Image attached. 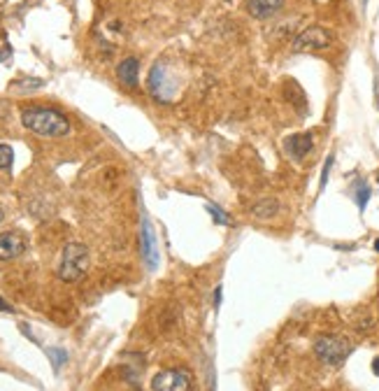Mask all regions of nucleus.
I'll return each mask as SVG.
<instances>
[{"mask_svg":"<svg viewBox=\"0 0 379 391\" xmlns=\"http://www.w3.org/2000/svg\"><path fill=\"white\" fill-rule=\"evenodd\" d=\"M21 123L23 128L45 135V138H63L70 133V119L54 108H38V105L23 108Z\"/></svg>","mask_w":379,"mask_h":391,"instance_id":"f257e3e1","label":"nucleus"},{"mask_svg":"<svg viewBox=\"0 0 379 391\" xmlns=\"http://www.w3.org/2000/svg\"><path fill=\"white\" fill-rule=\"evenodd\" d=\"M88 270V250L82 242H68L58 261V277L63 282H77Z\"/></svg>","mask_w":379,"mask_h":391,"instance_id":"f03ea898","label":"nucleus"},{"mask_svg":"<svg viewBox=\"0 0 379 391\" xmlns=\"http://www.w3.org/2000/svg\"><path fill=\"white\" fill-rule=\"evenodd\" d=\"M315 354L326 366H342L352 354V345L340 335H319L315 340Z\"/></svg>","mask_w":379,"mask_h":391,"instance_id":"7ed1b4c3","label":"nucleus"},{"mask_svg":"<svg viewBox=\"0 0 379 391\" xmlns=\"http://www.w3.org/2000/svg\"><path fill=\"white\" fill-rule=\"evenodd\" d=\"M154 391H191L193 389V372L186 368H168L161 370L151 380Z\"/></svg>","mask_w":379,"mask_h":391,"instance_id":"20e7f679","label":"nucleus"},{"mask_svg":"<svg viewBox=\"0 0 379 391\" xmlns=\"http://www.w3.org/2000/svg\"><path fill=\"white\" fill-rule=\"evenodd\" d=\"M333 38L323 26H310L303 33L295 35L293 40V51H317V49H328Z\"/></svg>","mask_w":379,"mask_h":391,"instance_id":"39448f33","label":"nucleus"},{"mask_svg":"<svg viewBox=\"0 0 379 391\" xmlns=\"http://www.w3.org/2000/svg\"><path fill=\"white\" fill-rule=\"evenodd\" d=\"M149 91H151V96L156 100H161V103H170V100L175 98L177 86L173 84V80H170V75H168V68H165L163 63H156L151 68Z\"/></svg>","mask_w":379,"mask_h":391,"instance_id":"423d86ee","label":"nucleus"},{"mask_svg":"<svg viewBox=\"0 0 379 391\" xmlns=\"http://www.w3.org/2000/svg\"><path fill=\"white\" fill-rule=\"evenodd\" d=\"M140 250L142 261L149 270L158 268V247H156V233L149 222V217H142V230H140Z\"/></svg>","mask_w":379,"mask_h":391,"instance_id":"0eeeda50","label":"nucleus"},{"mask_svg":"<svg viewBox=\"0 0 379 391\" xmlns=\"http://www.w3.org/2000/svg\"><path fill=\"white\" fill-rule=\"evenodd\" d=\"M28 247L26 235L19 230H8V233H0V261H12L16 257H21Z\"/></svg>","mask_w":379,"mask_h":391,"instance_id":"6e6552de","label":"nucleus"},{"mask_svg":"<svg viewBox=\"0 0 379 391\" xmlns=\"http://www.w3.org/2000/svg\"><path fill=\"white\" fill-rule=\"evenodd\" d=\"M312 147H315V140H312V133H298V135H291V138H286L284 142V150L291 158L295 161H303L307 154L312 152Z\"/></svg>","mask_w":379,"mask_h":391,"instance_id":"1a4fd4ad","label":"nucleus"},{"mask_svg":"<svg viewBox=\"0 0 379 391\" xmlns=\"http://www.w3.org/2000/svg\"><path fill=\"white\" fill-rule=\"evenodd\" d=\"M284 8V0H247V12L258 21H265L275 16Z\"/></svg>","mask_w":379,"mask_h":391,"instance_id":"9d476101","label":"nucleus"},{"mask_svg":"<svg viewBox=\"0 0 379 391\" xmlns=\"http://www.w3.org/2000/svg\"><path fill=\"white\" fill-rule=\"evenodd\" d=\"M138 75H140V61L135 56L123 58V61L117 65V77H119V82L126 88H135L140 84Z\"/></svg>","mask_w":379,"mask_h":391,"instance_id":"9b49d317","label":"nucleus"},{"mask_svg":"<svg viewBox=\"0 0 379 391\" xmlns=\"http://www.w3.org/2000/svg\"><path fill=\"white\" fill-rule=\"evenodd\" d=\"M277 212H280V203H277L275 198H263L252 207V215L256 219H270L275 217Z\"/></svg>","mask_w":379,"mask_h":391,"instance_id":"f8f14e48","label":"nucleus"},{"mask_svg":"<svg viewBox=\"0 0 379 391\" xmlns=\"http://www.w3.org/2000/svg\"><path fill=\"white\" fill-rule=\"evenodd\" d=\"M47 357L51 359V364H54V370L58 372V370H61V366L65 364V361H68V352H65V349H61V347H49V349H47Z\"/></svg>","mask_w":379,"mask_h":391,"instance_id":"ddd939ff","label":"nucleus"},{"mask_svg":"<svg viewBox=\"0 0 379 391\" xmlns=\"http://www.w3.org/2000/svg\"><path fill=\"white\" fill-rule=\"evenodd\" d=\"M356 205H358V210L363 212L365 210V205H368V200H370V187L365 185V182H358L356 185Z\"/></svg>","mask_w":379,"mask_h":391,"instance_id":"4468645a","label":"nucleus"},{"mask_svg":"<svg viewBox=\"0 0 379 391\" xmlns=\"http://www.w3.org/2000/svg\"><path fill=\"white\" fill-rule=\"evenodd\" d=\"M14 163V152L10 145H0V170H8Z\"/></svg>","mask_w":379,"mask_h":391,"instance_id":"2eb2a0df","label":"nucleus"},{"mask_svg":"<svg viewBox=\"0 0 379 391\" xmlns=\"http://www.w3.org/2000/svg\"><path fill=\"white\" fill-rule=\"evenodd\" d=\"M207 212H210L212 219H215L217 224H221V226H228V224H230V217L221 210V207H217V205H207Z\"/></svg>","mask_w":379,"mask_h":391,"instance_id":"dca6fc26","label":"nucleus"},{"mask_svg":"<svg viewBox=\"0 0 379 391\" xmlns=\"http://www.w3.org/2000/svg\"><path fill=\"white\" fill-rule=\"evenodd\" d=\"M333 163H335V156L330 154L328 158H326V163H323V170H321V182H319V187H326L328 185V177H330V168H333Z\"/></svg>","mask_w":379,"mask_h":391,"instance_id":"f3484780","label":"nucleus"},{"mask_svg":"<svg viewBox=\"0 0 379 391\" xmlns=\"http://www.w3.org/2000/svg\"><path fill=\"white\" fill-rule=\"evenodd\" d=\"M0 310H3V312H14V307H12V305L8 303V300L0 298Z\"/></svg>","mask_w":379,"mask_h":391,"instance_id":"a211bd4d","label":"nucleus"},{"mask_svg":"<svg viewBox=\"0 0 379 391\" xmlns=\"http://www.w3.org/2000/svg\"><path fill=\"white\" fill-rule=\"evenodd\" d=\"M221 305V287H217V292H215V307Z\"/></svg>","mask_w":379,"mask_h":391,"instance_id":"6ab92c4d","label":"nucleus"},{"mask_svg":"<svg viewBox=\"0 0 379 391\" xmlns=\"http://www.w3.org/2000/svg\"><path fill=\"white\" fill-rule=\"evenodd\" d=\"M372 372H375V375H379V357L372 361Z\"/></svg>","mask_w":379,"mask_h":391,"instance_id":"aec40b11","label":"nucleus"},{"mask_svg":"<svg viewBox=\"0 0 379 391\" xmlns=\"http://www.w3.org/2000/svg\"><path fill=\"white\" fill-rule=\"evenodd\" d=\"M3 217H5V210H3V207H0V222H3Z\"/></svg>","mask_w":379,"mask_h":391,"instance_id":"412c9836","label":"nucleus"},{"mask_svg":"<svg viewBox=\"0 0 379 391\" xmlns=\"http://www.w3.org/2000/svg\"><path fill=\"white\" fill-rule=\"evenodd\" d=\"M375 252H379V238L375 240Z\"/></svg>","mask_w":379,"mask_h":391,"instance_id":"4be33fe9","label":"nucleus"}]
</instances>
